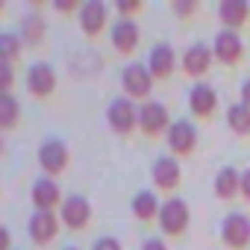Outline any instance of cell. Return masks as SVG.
<instances>
[{
	"label": "cell",
	"mask_w": 250,
	"mask_h": 250,
	"mask_svg": "<svg viewBox=\"0 0 250 250\" xmlns=\"http://www.w3.org/2000/svg\"><path fill=\"white\" fill-rule=\"evenodd\" d=\"M121 83H124V91H127L130 97H147L150 88H153V74H150V68H145V65L136 62V65L124 68Z\"/></svg>",
	"instance_id": "1"
},
{
	"label": "cell",
	"mask_w": 250,
	"mask_h": 250,
	"mask_svg": "<svg viewBox=\"0 0 250 250\" xmlns=\"http://www.w3.org/2000/svg\"><path fill=\"white\" fill-rule=\"evenodd\" d=\"M159 224H162L165 232L180 235V232L188 227V206H186L180 197L165 200V206H162V212H159Z\"/></svg>",
	"instance_id": "2"
},
{
	"label": "cell",
	"mask_w": 250,
	"mask_h": 250,
	"mask_svg": "<svg viewBox=\"0 0 250 250\" xmlns=\"http://www.w3.org/2000/svg\"><path fill=\"white\" fill-rule=\"evenodd\" d=\"M136 124H139V112L133 109L130 97H118L109 103V127L115 133H130Z\"/></svg>",
	"instance_id": "3"
},
{
	"label": "cell",
	"mask_w": 250,
	"mask_h": 250,
	"mask_svg": "<svg viewBox=\"0 0 250 250\" xmlns=\"http://www.w3.org/2000/svg\"><path fill=\"white\" fill-rule=\"evenodd\" d=\"M39 165H42L47 174H59V171L68 165V147H65V142L47 139V142L39 147Z\"/></svg>",
	"instance_id": "4"
},
{
	"label": "cell",
	"mask_w": 250,
	"mask_h": 250,
	"mask_svg": "<svg viewBox=\"0 0 250 250\" xmlns=\"http://www.w3.org/2000/svg\"><path fill=\"white\" fill-rule=\"evenodd\" d=\"M88 218H91V206H88L85 197L71 194V197L62 200V221H65V227H71V229H83V227L88 224Z\"/></svg>",
	"instance_id": "5"
},
{
	"label": "cell",
	"mask_w": 250,
	"mask_h": 250,
	"mask_svg": "<svg viewBox=\"0 0 250 250\" xmlns=\"http://www.w3.org/2000/svg\"><path fill=\"white\" fill-rule=\"evenodd\" d=\"M221 235H224V241L229 244V247H247L250 244V221L244 218V215H227L224 218V227H221Z\"/></svg>",
	"instance_id": "6"
},
{
	"label": "cell",
	"mask_w": 250,
	"mask_h": 250,
	"mask_svg": "<svg viewBox=\"0 0 250 250\" xmlns=\"http://www.w3.org/2000/svg\"><path fill=\"white\" fill-rule=\"evenodd\" d=\"M139 127H142L147 136L162 133V130L168 127V109H165L162 103H156V100L145 103V106H142V112H139ZM168 130H171V127H168Z\"/></svg>",
	"instance_id": "7"
},
{
	"label": "cell",
	"mask_w": 250,
	"mask_h": 250,
	"mask_svg": "<svg viewBox=\"0 0 250 250\" xmlns=\"http://www.w3.org/2000/svg\"><path fill=\"white\" fill-rule=\"evenodd\" d=\"M168 145H171L174 153L186 156V153H191L194 145H197V130L191 127L188 121H177V124H171V130H168Z\"/></svg>",
	"instance_id": "8"
},
{
	"label": "cell",
	"mask_w": 250,
	"mask_h": 250,
	"mask_svg": "<svg viewBox=\"0 0 250 250\" xmlns=\"http://www.w3.org/2000/svg\"><path fill=\"white\" fill-rule=\"evenodd\" d=\"M27 88H30L36 97H47V94L56 88V74H53V68L44 65V62H36V65L30 68V74H27Z\"/></svg>",
	"instance_id": "9"
},
{
	"label": "cell",
	"mask_w": 250,
	"mask_h": 250,
	"mask_svg": "<svg viewBox=\"0 0 250 250\" xmlns=\"http://www.w3.org/2000/svg\"><path fill=\"white\" fill-rule=\"evenodd\" d=\"M241 39L235 36V30H221L218 36H215V56L221 59V62H227V65H235L238 59H241Z\"/></svg>",
	"instance_id": "10"
},
{
	"label": "cell",
	"mask_w": 250,
	"mask_h": 250,
	"mask_svg": "<svg viewBox=\"0 0 250 250\" xmlns=\"http://www.w3.org/2000/svg\"><path fill=\"white\" fill-rule=\"evenodd\" d=\"M56 232H59V221H56L53 212H36V215H33V221H30V235H33L36 244L53 241Z\"/></svg>",
	"instance_id": "11"
},
{
	"label": "cell",
	"mask_w": 250,
	"mask_h": 250,
	"mask_svg": "<svg viewBox=\"0 0 250 250\" xmlns=\"http://www.w3.org/2000/svg\"><path fill=\"white\" fill-rule=\"evenodd\" d=\"M80 24H83V33L85 36H97L106 24V6L100 0H88V3L80 6Z\"/></svg>",
	"instance_id": "12"
},
{
	"label": "cell",
	"mask_w": 250,
	"mask_h": 250,
	"mask_svg": "<svg viewBox=\"0 0 250 250\" xmlns=\"http://www.w3.org/2000/svg\"><path fill=\"white\" fill-rule=\"evenodd\" d=\"M112 44H115L121 53L136 50V44H139V27H136V21L118 18V24L112 27Z\"/></svg>",
	"instance_id": "13"
},
{
	"label": "cell",
	"mask_w": 250,
	"mask_h": 250,
	"mask_svg": "<svg viewBox=\"0 0 250 250\" xmlns=\"http://www.w3.org/2000/svg\"><path fill=\"white\" fill-rule=\"evenodd\" d=\"M153 183L159 188H165V191L177 188V183H180V165H177L174 156H159L153 162Z\"/></svg>",
	"instance_id": "14"
},
{
	"label": "cell",
	"mask_w": 250,
	"mask_h": 250,
	"mask_svg": "<svg viewBox=\"0 0 250 250\" xmlns=\"http://www.w3.org/2000/svg\"><path fill=\"white\" fill-rule=\"evenodd\" d=\"M188 106H191V112L194 115H212L215 112V106H218V94H215V88L212 85H194L191 91H188Z\"/></svg>",
	"instance_id": "15"
},
{
	"label": "cell",
	"mask_w": 250,
	"mask_h": 250,
	"mask_svg": "<svg viewBox=\"0 0 250 250\" xmlns=\"http://www.w3.org/2000/svg\"><path fill=\"white\" fill-rule=\"evenodd\" d=\"M174 65H177V56H174V47L171 44H156L153 47V53H150V74L153 77H159V80H165V77H171V71H174Z\"/></svg>",
	"instance_id": "16"
},
{
	"label": "cell",
	"mask_w": 250,
	"mask_h": 250,
	"mask_svg": "<svg viewBox=\"0 0 250 250\" xmlns=\"http://www.w3.org/2000/svg\"><path fill=\"white\" fill-rule=\"evenodd\" d=\"M33 203H36L39 212H50V209L59 203V186H56L50 177L39 180V183L33 186Z\"/></svg>",
	"instance_id": "17"
},
{
	"label": "cell",
	"mask_w": 250,
	"mask_h": 250,
	"mask_svg": "<svg viewBox=\"0 0 250 250\" xmlns=\"http://www.w3.org/2000/svg\"><path fill=\"white\" fill-rule=\"evenodd\" d=\"M209 62H212V53H209L206 44H191V47L186 50V56H183V68H186V74H191V77L206 74Z\"/></svg>",
	"instance_id": "18"
},
{
	"label": "cell",
	"mask_w": 250,
	"mask_h": 250,
	"mask_svg": "<svg viewBox=\"0 0 250 250\" xmlns=\"http://www.w3.org/2000/svg\"><path fill=\"white\" fill-rule=\"evenodd\" d=\"M235 191H241V174L235 168H221L215 177V194L221 200H229L235 197Z\"/></svg>",
	"instance_id": "19"
},
{
	"label": "cell",
	"mask_w": 250,
	"mask_h": 250,
	"mask_svg": "<svg viewBox=\"0 0 250 250\" xmlns=\"http://www.w3.org/2000/svg\"><path fill=\"white\" fill-rule=\"evenodd\" d=\"M218 12H221V21L227 24V30H235V27H241L247 21L250 6L244 3V0H224Z\"/></svg>",
	"instance_id": "20"
},
{
	"label": "cell",
	"mask_w": 250,
	"mask_h": 250,
	"mask_svg": "<svg viewBox=\"0 0 250 250\" xmlns=\"http://www.w3.org/2000/svg\"><path fill=\"white\" fill-rule=\"evenodd\" d=\"M227 124H229V130L235 136H247L250 133V106L244 103H232L227 109Z\"/></svg>",
	"instance_id": "21"
},
{
	"label": "cell",
	"mask_w": 250,
	"mask_h": 250,
	"mask_svg": "<svg viewBox=\"0 0 250 250\" xmlns=\"http://www.w3.org/2000/svg\"><path fill=\"white\" fill-rule=\"evenodd\" d=\"M133 212H136V218H142V221H150L156 212H162L159 209V203H156V197L150 194V191H142V194H136V200H133Z\"/></svg>",
	"instance_id": "22"
},
{
	"label": "cell",
	"mask_w": 250,
	"mask_h": 250,
	"mask_svg": "<svg viewBox=\"0 0 250 250\" xmlns=\"http://www.w3.org/2000/svg\"><path fill=\"white\" fill-rule=\"evenodd\" d=\"M15 118H18V103H15V97H12V94H0V127L9 130L12 124H15Z\"/></svg>",
	"instance_id": "23"
},
{
	"label": "cell",
	"mask_w": 250,
	"mask_h": 250,
	"mask_svg": "<svg viewBox=\"0 0 250 250\" xmlns=\"http://www.w3.org/2000/svg\"><path fill=\"white\" fill-rule=\"evenodd\" d=\"M18 47H21V42H18L15 33H3V36H0V56H3V62H12L18 56Z\"/></svg>",
	"instance_id": "24"
},
{
	"label": "cell",
	"mask_w": 250,
	"mask_h": 250,
	"mask_svg": "<svg viewBox=\"0 0 250 250\" xmlns=\"http://www.w3.org/2000/svg\"><path fill=\"white\" fill-rule=\"evenodd\" d=\"M0 85H3V94H9V88H12V68H9V62L0 65Z\"/></svg>",
	"instance_id": "25"
},
{
	"label": "cell",
	"mask_w": 250,
	"mask_h": 250,
	"mask_svg": "<svg viewBox=\"0 0 250 250\" xmlns=\"http://www.w3.org/2000/svg\"><path fill=\"white\" fill-rule=\"evenodd\" d=\"M94 250H121V244H118L115 238H100V241L94 244Z\"/></svg>",
	"instance_id": "26"
},
{
	"label": "cell",
	"mask_w": 250,
	"mask_h": 250,
	"mask_svg": "<svg viewBox=\"0 0 250 250\" xmlns=\"http://www.w3.org/2000/svg\"><path fill=\"white\" fill-rule=\"evenodd\" d=\"M142 3H133V0H127V3H118V12L121 15H130V12H139Z\"/></svg>",
	"instance_id": "27"
},
{
	"label": "cell",
	"mask_w": 250,
	"mask_h": 250,
	"mask_svg": "<svg viewBox=\"0 0 250 250\" xmlns=\"http://www.w3.org/2000/svg\"><path fill=\"white\" fill-rule=\"evenodd\" d=\"M27 30H30V39H39L42 36V21L39 18H30L27 21Z\"/></svg>",
	"instance_id": "28"
},
{
	"label": "cell",
	"mask_w": 250,
	"mask_h": 250,
	"mask_svg": "<svg viewBox=\"0 0 250 250\" xmlns=\"http://www.w3.org/2000/svg\"><path fill=\"white\" fill-rule=\"evenodd\" d=\"M142 250H168V247H165V241H159V238H147V241L142 244Z\"/></svg>",
	"instance_id": "29"
},
{
	"label": "cell",
	"mask_w": 250,
	"mask_h": 250,
	"mask_svg": "<svg viewBox=\"0 0 250 250\" xmlns=\"http://www.w3.org/2000/svg\"><path fill=\"white\" fill-rule=\"evenodd\" d=\"M241 194L250 200V171H244V174H241Z\"/></svg>",
	"instance_id": "30"
},
{
	"label": "cell",
	"mask_w": 250,
	"mask_h": 250,
	"mask_svg": "<svg viewBox=\"0 0 250 250\" xmlns=\"http://www.w3.org/2000/svg\"><path fill=\"white\" fill-rule=\"evenodd\" d=\"M241 103H244V106H250V80H244V83H241Z\"/></svg>",
	"instance_id": "31"
},
{
	"label": "cell",
	"mask_w": 250,
	"mask_h": 250,
	"mask_svg": "<svg viewBox=\"0 0 250 250\" xmlns=\"http://www.w3.org/2000/svg\"><path fill=\"white\" fill-rule=\"evenodd\" d=\"M174 9L180 15H188V12H194V3H174Z\"/></svg>",
	"instance_id": "32"
},
{
	"label": "cell",
	"mask_w": 250,
	"mask_h": 250,
	"mask_svg": "<svg viewBox=\"0 0 250 250\" xmlns=\"http://www.w3.org/2000/svg\"><path fill=\"white\" fill-rule=\"evenodd\" d=\"M74 6H77L74 0H59V3H56V9H59V12H71Z\"/></svg>",
	"instance_id": "33"
},
{
	"label": "cell",
	"mask_w": 250,
	"mask_h": 250,
	"mask_svg": "<svg viewBox=\"0 0 250 250\" xmlns=\"http://www.w3.org/2000/svg\"><path fill=\"white\" fill-rule=\"evenodd\" d=\"M65 250H77V247H65Z\"/></svg>",
	"instance_id": "34"
}]
</instances>
